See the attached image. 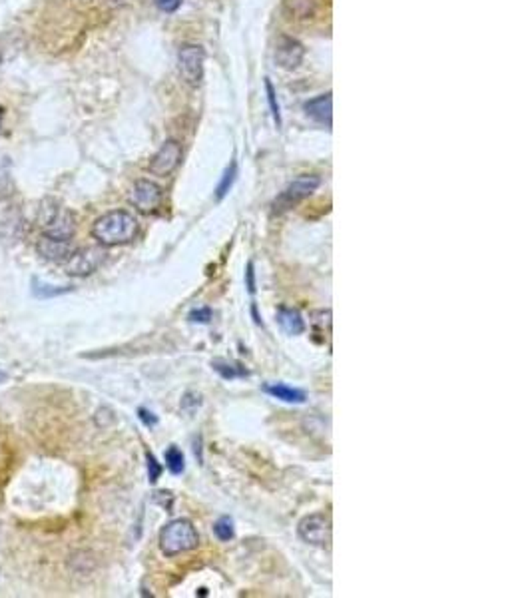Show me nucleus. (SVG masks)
Instances as JSON below:
<instances>
[{"instance_id": "nucleus-8", "label": "nucleus", "mask_w": 532, "mask_h": 598, "mask_svg": "<svg viewBox=\"0 0 532 598\" xmlns=\"http://www.w3.org/2000/svg\"><path fill=\"white\" fill-rule=\"evenodd\" d=\"M130 202L142 213H152L162 203V188L150 180H138L130 192Z\"/></svg>"}, {"instance_id": "nucleus-4", "label": "nucleus", "mask_w": 532, "mask_h": 598, "mask_svg": "<svg viewBox=\"0 0 532 598\" xmlns=\"http://www.w3.org/2000/svg\"><path fill=\"white\" fill-rule=\"evenodd\" d=\"M106 260V251L98 245H90V248H82V250L72 251L68 255V260L64 261V271L72 278H86L104 263Z\"/></svg>"}, {"instance_id": "nucleus-5", "label": "nucleus", "mask_w": 532, "mask_h": 598, "mask_svg": "<svg viewBox=\"0 0 532 598\" xmlns=\"http://www.w3.org/2000/svg\"><path fill=\"white\" fill-rule=\"evenodd\" d=\"M321 180L317 176H300L297 180L293 182L280 193V198L273 202V208L275 212H285V210H291L295 203H300L301 200L310 198L311 193L315 192L319 188Z\"/></svg>"}, {"instance_id": "nucleus-16", "label": "nucleus", "mask_w": 532, "mask_h": 598, "mask_svg": "<svg viewBox=\"0 0 532 598\" xmlns=\"http://www.w3.org/2000/svg\"><path fill=\"white\" fill-rule=\"evenodd\" d=\"M165 467L172 475H182L185 469L184 463V453L178 447H170L165 451Z\"/></svg>"}, {"instance_id": "nucleus-21", "label": "nucleus", "mask_w": 532, "mask_h": 598, "mask_svg": "<svg viewBox=\"0 0 532 598\" xmlns=\"http://www.w3.org/2000/svg\"><path fill=\"white\" fill-rule=\"evenodd\" d=\"M145 461H148V479H150V482H155L162 477L164 469H162V465L158 463V459L150 451L145 453Z\"/></svg>"}, {"instance_id": "nucleus-25", "label": "nucleus", "mask_w": 532, "mask_h": 598, "mask_svg": "<svg viewBox=\"0 0 532 598\" xmlns=\"http://www.w3.org/2000/svg\"><path fill=\"white\" fill-rule=\"evenodd\" d=\"M245 288L250 293H255V271H253V261L247 263V270H245Z\"/></svg>"}, {"instance_id": "nucleus-28", "label": "nucleus", "mask_w": 532, "mask_h": 598, "mask_svg": "<svg viewBox=\"0 0 532 598\" xmlns=\"http://www.w3.org/2000/svg\"><path fill=\"white\" fill-rule=\"evenodd\" d=\"M0 60H2V50H0Z\"/></svg>"}, {"instance_id": "nucleus-27", "label": "nucleus", "mask_w": 532, "mask_h": 598, "mask_svg": "<svg viewBox=\"0 0 532 598\" xmlns=\"http://www.w3.org/2000/svg\"><path fill=\"white\" fill-rule=\"evenodd\" d=\"M0 132H2V108H0Z\"/></svg>"}, {"instance_id": "nucleus-9", "label": "nucleus", "mask_w": 532, "mask_h": 598, "mask_svg": "<svg viewBox=\"0 0 532 598\" xmlns=\"http://www.w3.org/2000/svg\"><path fill=\"white\" fill-rule=\"evenodd\" d=\"M182 146L175 140H168L158 150L150 162V172L154 176H170L182 162Z\"/></svg>"}, {"instance_id": "nucleus-6", "label": "nucleus", "mask_w": 532, "mask_h": 598, "mask_svg": "<svg viewBox=\"0 0 532 598\" xmlns=\"http://www.w3.org/2000/svg\"><path fill=\"white\" fill-rule=\"evenodd\" d=\"M178 60H180V72H182L185 82L190 86H198L202 82L203 60H205V52H203L202 46L185 44L180 49Z\"/></svg>"}, {"instance_id": "nucleus-7", "label": "nucleus", "mask_w": 532, "mask_h": 598, "mask_svg": "<svg viewBox=\"0 0 532 598\" xmlns=\"http://www.w3.org/2000/svg\"><path fill=\"white\" fill-rule=\"evenodd\" d=\"M297 531H300L301 539L315 547H325L331 542V521L321 512L305 517L300 522Z\"/></svg>"}, {"instance_id": "nucleus-10", "label": "nucleus", "mask_w": 532, "mask_h": 598, "mask_svg": "<svg viewBox=\"0 0 532 598\" xmlns=\"http://www.w3.org/2000/svg\"><path fill=\"white\" fill-rule=\"evenodd\" d=\"M303 56H305V49H303L301 42L290 39V36H280L277 46H275V60L281 68H285V70L297 68Z\"/></svg>"}, {"instance_id": "nucleus-18", "label": "nucleus", "mask_w": 532, "mask_h": 598, "mask_svg": "<svg viewBox=\"0 0 532 598\" xmlns=\"http://www.w3.org/2000/svg\"><path fill=\"white\" fill-rule=\"evenodd\" d=\"M32 291L36 298H54V295H60V293H66L68 288H54V285H46L42 283L39 278L32 280Z\"/></svg>"}, {"instance_id": "nucleus-17", "label": "nucleus", "mask_w": 532, "mask_h": 598, "mask_svg": "<svg viewBox=\"0 0 532 598\" xmlns=\"http://www.w3.org/2000/svg\"><path fill=\"white\" fill-rule=\"evenodd\" d=\"M212 367L223 377V379H235V377L245 375V369H240V367H235L233 363H227V361H223V359L212 361Z\"/></svg>"}, {"instance_id": "nucleus-12", "label": "nucleus", "mask_w": 532, "mask_h": 598, "mask_svg": "<svg viewBox=\"0 0 532 598\" xmlns=\"http://www.w3.org/2000/svg\"><path fill=\"white\" fill-rule=\"evenodd\" d=\"M305 112L313 120H317L319 124L331 128V122H333V98H331V94H321V96L313 98V100H310L305 104Z\"/></svg>"}, {"instance_id": "nucleus-1", "label": "nucleus", "mask_w": 532, "mask_h": 598, "mask_svg": "<svg viewBox=\"0 0 532 598\" xmlns=\"http://www.w3.org/2000/svg\"><path fill=\"white\" fill-rule=\"evenodd\" d=\"M138 233V220L126 210H114L98 218L92 225L94 240L104 248L124 245L134 240Z\"/></svg>"}, {"instance_id": "nucleus-14", "label": "nucleus", "mask_w": 532, "mask_h": 598, "mask_svg": "<svg viewBox=\"0 0 532 598\" xmlns=\"http://www.w3.org/2000/svg\"><path fill=\"white\" fill-rule=\"evenodd\" d=\"M263 391L285 403H305V399H307L305 391L285 385V383H267V385H263Z\"/></svg>"}, {"instance_id": "nucleus-11", "label": "nucleus", "mask_w": 532, "mask_h": 598, "mask_svg": "<svg viewBox=\"0 0 532 598\" xmlns=\"http://www.w3.org/2000/svg\"><path fill=\"white\" fill-rule=\"evenodd\" d=\"M36 251L44 260L66 261L68 255L72 253V245H70V240H56V238L42 233L40 240L36 241Z\"/></svg>"}, {"instance_id": "nucleus-15", "label": "nucleus", "mask_w": 532, "mask_h": 598, "mask_svg": "<svg viewBox=\"0 0 532 598\" xmlns=\"http://www.w3.org/2000/svg\"><path fill=\"white\" fill-rule=\"evenodd\" d=\"M14 190L12 176H10V160L6 156H0V200H6Z\"/></svg>"}, {"instance_id": "nucleus-3", "label": "nucleus", "mask_w": 532, "mask_h": 598, "mask_svg": "<svg viewBox=\"0 0 532 598\" xmlns=\"http://www.w3.org/2000/svg\"><path fill=\"white\" fill-rule=\"evenodd\" d=\"M39 225L42 232L56 238V240H72V235L76 232V222L72 212H68L66 208H62L54 200L42 203L39 213Z\"/></svg>"}, {"instance_id": "nucleus-13", "label": "nucleus", "mask_w": 532, "mask_h": 598, "mask_svg": "<svg viewBox=\"0 0 532 598\" xmlns=\"http://www.w3.org/2000/svg\"><path fill=\"white\" fill-rule=\"evenodd\" d=\"M277 323L290 335H301L305 331V319L297 309L280 308L277 309Z\"/></svg>"}, {"instance_id": "nucleus-22", "label": "nucleus", "mask_w": 532, "mask_h": 598, "mask_svg": "<svg viewBox=\"0 0 532 598\" xmlns=\"http://www.w3.org/2000/svg\"><path fill=\"white\" fill-rule=\"evenodd\" d=\"M265 90H267V100H270L271 106V114L275 118V124L281 126V114H280V104H277V98H275V90L271 86L270 80H265Z\"/></svg>"}, {"instance_id": "nucleus-23", "label": "nucleus", "mask_w": 532, "mask_h": 598, "mask_svg": "<svg viewBox=\"0 0 532 598\" xmlns=\"http://www.w3.org/2000/svg\"><path fill=\"white\" fill-rule=\"evenodd\" d=\"M188 319H190L192 323H210V319H212V309L210 308L194 309V311H190Z\"/></svg>"}, {"instance_id": "nucleus-2", "label": "nucleus", "mask_w": 532, "mask_h": 598, "mask_svg": "<svg viewBox=\"0 0 532 598\" xmlns=\"http://www.w3.org/2000/svg\"><path fill=\"white\" fill-rule=\"evenodd\" d=\"M198 532L188 519H175L160 531V549L165 557H178L198 547Z\"/></svg>"}, {"instance_id": "nucleus-26", "label": "nucleus", "mask_w": 532, "mask_h": 598, "mask_svg": "<svg viewBox=\"0 0 532 598\" xmlns=\"http://www.w3.org/2000/svg\"><path fill=\"white\" fill-rule=\"evenodd\" d=\"M138 415H140V421H142L145 427H154V425H158V417H155L152 411H148V409H140Z\"/></svg>"}, {"instance_id": "nucleus-24", "label": "nucleus", "mask_w": 532, "mask_h": 598, "mask_svg": "<svg viewBox=\"0 0 532 598\" xmlns=\"http://www.w3.org/2000/svg\"><path fill=\"white\" fill-rule=\"evenodd\" d=\"M182 0H155V6L162 10V12H175L180 9Z\"/></svg>"}, {"instance_id": "nucleus-20", "label": "nucleus", "mask_w": 532, "mask_h": 598, "mask_svg": "<svg viewBox=\"0 0 532 598\" xmlns=\"http://www.w3.org/2000/svg\"><path fill=\"white\" fill-rule=\"evenodd\" d=\"M235 178H237V166L232 164L227 170H225V174H223L222 182H220V186H218V200H222V198H225V193L230 192V188L233 186V182H235Z\"/></svg>"}, {"instance_id": "nucleus-19", "label": "nucleus", "mask_w": 532, "mask_h": 598, "mask_svg": "<svg viewBox=\"0 0 532 598\" xmlns=\"http://www.w3.org/2000/svg\"><path fill=\"white\" fill-rule=\"evenodd\" d=\"M213 532L215 537L222 540V542H227V540L233 539V521L230 517H222L220 521L213 524Z\"/></svg>"}]
</instances>
